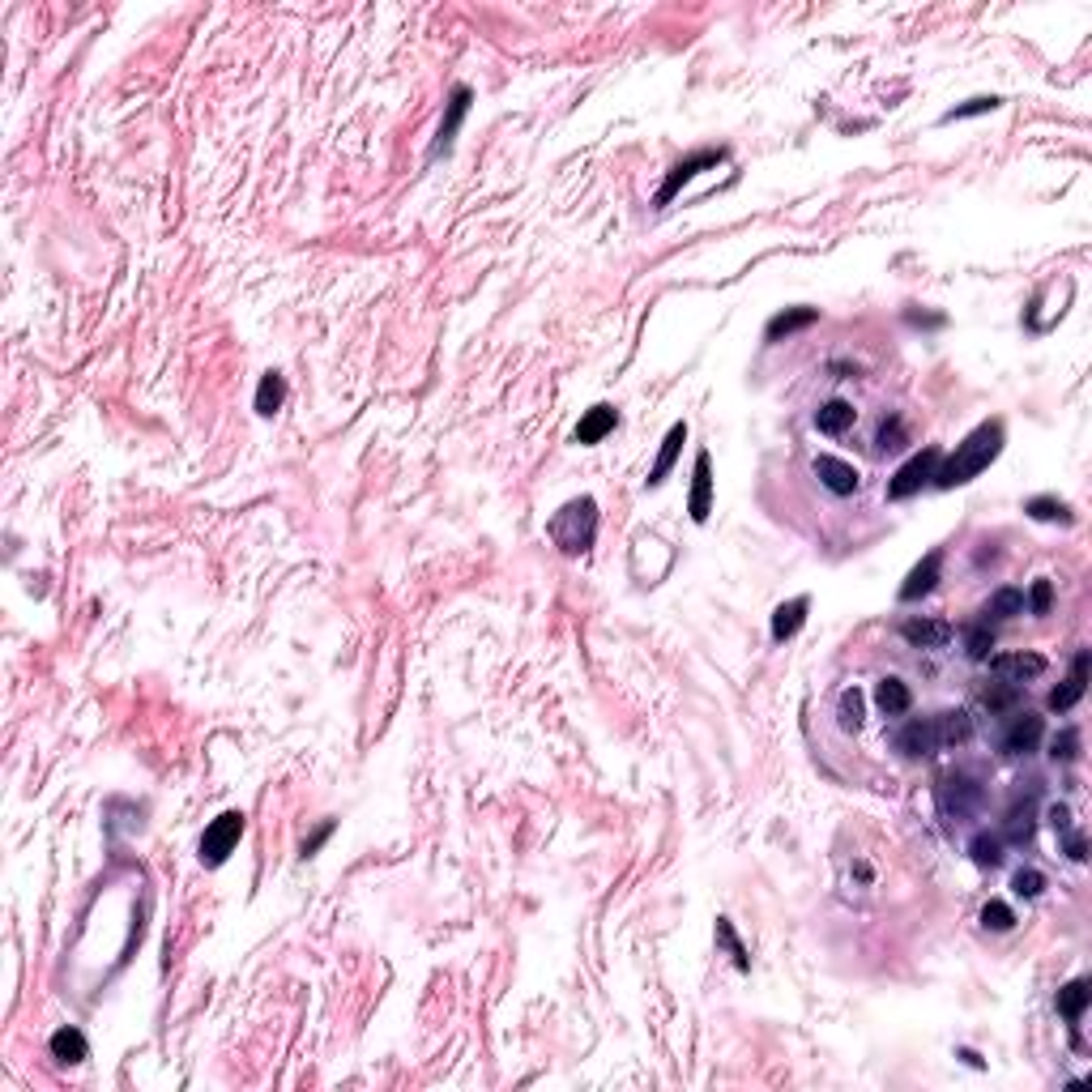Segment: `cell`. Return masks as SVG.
Returning <instances> with one entry per match:
<instances>
[{
	"label": "cell",
	"mask_w": 1092,
	"mask_h": 1092,
	"mask_svg": "<svg viewBox=\"0 0 1092 1092\" xmlns=\"http://www.w3.org/2000/svg\"><path fill=\"white\" fill-rule=\"evenodd\" d=\"M998 453H1003V422L991 418V422H982V427H973L965 440L956 444L952 457H939V470H934V486H939V491H952V486L973 482Z\"/></svg>",
	"instance_id": "obj_1"
},
{
	"label": "cell",
	"mask_w": 1092,
	"mask_h": 1092,
	"mask_svg": "<svg viewBox=\"0 0 1092 1092\" xmlns=\"http://www.w3.org/2000/svg\"><path fill=\"white\" fill-rule=\"evenodd\" d=\"M550 538L563 555H585L598 538V504L589 495L568 499L555 517H550Z\"/></svg>",
	"instance_id": "obj_2"
},
{
	"label": "cell",
	"mask_w": 1092,
	"mask_h": 1092,
	"mask_svg": "<svg viewBox=\"0 0 1092 1092\" xmlns=\"http://www.w3.org/2000/svg\"><path fill=\"white\" fill-rule=\"evenodd\" d=\"M982 803H986V790H982L978 777L960 773V768L939 777V806H943L947 819H973L982 811Z\"/></svg>",
	"instance_id": "obj_3"
},
{
	"label": "cell",
	"mask_w": 1092,
	"mask_h": 1092,
	"mask_svg": "<svg viewBox=\"0 0 1092 1092\" xmlns=\"http://www.w3.org/2000/svg\"><path fill=\"white\" fill-rule=\"evenodd\" d=\"M239 837H243V815L239 811H223L210 828H205V837H201V863L205 867H223L226 858L235 854Z\"/></svg>",
	"instance_id": "obj_4"
},
{
	"label": "cell",
	"mask_w": 1092,
	"mask_h": 1092,
	"mask_svg": "<svg viewBox=\"0 0 1092 1092\" xmlns=\"http://www.w3.org/2000/svg\"><path fill=\"white\" fill-rule=\"evenodd\" d=\"M939 448H922V453H914L905 461L901 470L892 474V482H888V499H909V495H918L922 486H931L934 482V470H939Z\"/></svg>",
	"instance_id": "obj_5"
},
{
	"label": "cell",
	"mask_w": 1092,
	"mask_h": 1092,
	"mask_svg": "<svg viewBox=\"0 0 1092 1092\" xmlns=\"http://www.w3.org/2000/svg\"><path fill=\"white\" fill-rule=\"evenodd\" d=\"M726 159V150H700V154H691V159H683V162H674L671 166V175L662 179V188H658V197H653V205H671L674 197H678V188L683 184H691V179H696L700 171H709V166H717Z\"/></svg>",
	"instance_id": "obj_6"
},
{
	"label": "cell",
	"mask_w": 1092,
	"mask_h": 1092,
	"mask_svg": "<svg viewBox=\"0 0 1092 1092\" xmlns=\"http://www.w3.org/2000/svg\"><path fill=\"white\" fill-rule=\"evenodd\" d=\"M1046 739V722L1037 713H1016L1003 730V739H998V751L1003 755H1033L1037 747H1042Z\"/></svg>",
	"instance_id": "obj_7"
},
{
	"label": "cell",
	"mask_w": 1092,
	"mask_h": 1092,
	"mask_svg": "<svg viewBox=\"0 0 1092 1092\" xmlns=\"http://www.w3.org/2000/svg\"><path fill=\"white\" fill-rule=\"evenodd\" d=\"M896 751L909 755V760H922V755L943 751L939 747V730H934V717H909V722L896 730Z\"/></svg>",
	"instance_id": "obj_8"
},
{
	"label": "cell",
	"mask_w": 1092,
	"mask_h": 1092,
	"mask_svg": "<svg viewBox=\"0 0 1092 1092\" xmlns=\"http://www.w3.org/2000/svg\"><path fill=\"white\" fill-rule=\"evenodd\" d=\"M991 662V671H995V678H1003V683H1033V678H1042L1046 674V658L1042 653H995V658H986Z\"/></svg>",
	"instance_id": "obj_9"
},
{
	"label": "cell",
	"mask_w": 1092,
	"mask_h": 1092,
	"mask_svg": "<svg viewBox=\"0 0 1092 1092\" xmlns=\"http://www.w3.org/2000/svg\"><path fill=\"white\" fill-rule=\"evenodd\" d=\"M470 98H474L470 86H457L453 95H448V111H444L440 128H435V141H431V159H440V154L453 150L457 128H461V120H466V111H470Z\"/></svg>",
	"instance_id": "obj_10"
},
{
	"label": "cell",
	"mask_w": 1092,
	"mask_h": 1092,
	"mask_svg": "<svg viewBox=\"0 0 1092 1092\" xmlns=\"http://www.w3.org/2000/svg\"><path fill=\"white\" fill-rule=\"evenodd\" d=\"M687 512H691V521H696V525H704V521H709V512H713V457L709 453H696Z\"/></svg>",
	"instance_id": "obj_11"
},
{
	"label": "cell",
	"mask_w": 1092,
	"mask_h": 1092,
	"mask_svg": "<svg viewBox=\"0 0 1092 1092\" xmlns=\"http://www.w3.org/2000/svg\"><path fill=\"white\" fill-rule=\"evenodd\" d=\"M1088 662H1092V653L1080 649V653H1075V662H1071V674L1062 678V687L1050 691V709H1055V713H1067V709L1080 704V696L1088 691Z\"/></svg>",
	"instance_id": "obj_12"
},
{
	"label": "cell",
	"mask_w": 1092,
	"mask_h": 1092,
	"mask_svg": "<svg viewBox=\"0 0 1092 1092\" xmlns=\"http://www.w3.org/2000/svg\"><path fill=\"white\" fill-rule=\"evenodd\" d=\"M901 636L909 640L914 649H943L952 640V623L947 619H931V614H914V619L901 623Z\"/></svg>",
	"instance_id": "obj_13"
},
{
	"label": "cell",
	"mask_w": 1092,
	"mask_h": 1092,
	"mask_svg": "<svg viewBox=\"0 0 1092 1092\" xmlns=\"http://www.w3.org/2000/svg\"><path fill=\"white\" fill-rule=\"evenodd\" d=\"M811 470H815V479L828 486L832 495H854L858 486H863V479H858V470L850 466V461H841V457H815L811 461Z\"/></svg>",
	"instance_id": "obj_14"
},
{
	"label": "cell",
	"mask_w": 1092,
	"mask_h": 1092,
	"mask_svg": "<svg viewBox=\"0 0 1092 1092\" xmlns=\"http://www.w3.org/2000/svg\"><path fill=\"white\" fill-rule=\"evenodd\" d=\"M939 576H943V550H931V555L922 559L918 568L905 576V585H901V602H918V598L934 594V585H939Z\"/></svg>",
	"instance_id": "obj_15"
},
{
	"label": "cell",
	"mask_w": 1092,
	"mask_h": 1092,
	"mask_svg": "<svg viewBox=\"0 0 1092 1092\" xmlns=\"http://www.w3.org/2000/svg\"><path fill=\"white\" fill-rule=\"evenodd\" d=\"M934 717V730H939V747L952 751V747H965L973 739V717L965 709H939L931 713Z\"/></svg>",
	"instance_id": "obj_16"
},
{
	"label": "cell",
	"mask_w": 1092,
	"mask_h": 1092,
	"mask_svg": "<svg viewBox=\"0 0 1092 1092\" xmlns=\"http://www.w3.org/2000/svg\"><path fill=\"white\" fill-rule=\"evenodd\" d=\"M619 427V410L614 406H594V410H585V418L576 422V444H602L607 440V435Z\"/></svg>",
	"instance_id": "obj_17"
},
{
	"label": "cell",
	"mask_w": 1092,
	"mask_h": 1092,
	"mask_svg": "<svg viewBox=\"0 0 1092 1092\" xmlns=\"http://www.w3.org/2000/svg\"><path fill=\"white\" fill-rule=\"evenodd\" d=\"M875 704H879L883 717H905L909 709H914V691H909L905 678L888 674V678H879V683H875Z\"/></svg>",
	"instance_id": "obj_18"
},
{
	"label": "cell",
	"mask_w": 1092,
	"mask_h": 1092,
	"mask_svg": "<svg viewBox=\"0 0 1092 1092\" xmlns=\"http://www.w3.org/2000/svg\"><path fill=\"white\" fill-rule=\"evenodd\" d=\"M806 610H811V602H806V598L781 602V607L773 610V640H777V645H786L790 636H799V632H803V623H806Z\"/></svg>",
	"instance_id": "obj_19"
},
{
	"label": "cell",
	"mask_w": 1092,
	"mask_h": 1092,
	"mask_svg": "<svg viewBox=\"0 0 1092 1092\" xmlns=\"http://www.w3.org/2000/svg\"><path fill=\"white\" fill-rule=\"evenodd\" d=\"M1059 1016L1062 1020H1071V1024H1080L1084 1020V1011H1088V1003H1092V982L1088 978H1075V982H1067L1059 991Z\"/></svg>",
	"instance_id": "obj_20"
},
{
	"label": "cell",
	"mask_w": 1092,
	"mask_h": 1092,
	"mask_svg": "<svg viewBox=\"0 0 1092 1092\" xmlns=\"http://www.w3.org/2000/svg\"><path fill=\"white\" fill-rule=\"evenodd\" d=\"M854 418H858V410L845 402V397H832V402H824L815 410V427L824 435H845L854 427Z\"/></svg>",
	"instance_id": "obj_21"
},
{
	"label": "cell",
	"mask_w": 1092,
	"mask_h": 1092,
	"mask_svg": "<svg viewBox=\"0 0 1092 1092\" xmlns=\"http://www.w3.org/2000/svg\"><path fill=\"white\" fill-rule=\"evenodd\" d=\"M683 440H687V422H674V427L666 431L662 453H658V461H653V470H649V486H662V482H666V474H671L674 461H678V448H683Z\"/></svg>",
	"instance_id": "obj_22"
},
{
	"label": "cell",
	"mask_w": 1092,
	"mask_h": 1092,
	"mask_svg": "<svg viewBox=\"0 0 1092 1092\" xmlns=\"http://www.w3.org/2000/svg\"><path fill=\"white\" fill-rule=\"evenodd\" d=\"M815 320H819V307H790V312H777L773 320H768L764 338L781 342V338H790V333H799V329H811Z\"/></svg>",
	"instance_id": "obj_23"
},
{
	"label": "cell",
	"mask_w": 1092,
	"mask_h": 1092,
	"mask_svg": "<svg viewBox=\"0 0 1092 1092\" xmlns=\"http://www.w3.org/2000/svg\"><path fill=\"white\" fill-rule=\"evenodd\" d=\"M47 1050H51V1059H60V1062H86V1059H90L86 1033L73 1029V1024H69V1029H56V1033H51Z\"/></svg>",
	"instance_id": "obj_24"
},
{
	"label": "cell",
	"mask_w": 1092,
	"mask_h": 1092,
	"mask_svg": "<svg viewBox=\"0 0 1092 1092\" xmlns=\"http://www.w3.org/2000/svg\"><path fill=\"white\" fill-rule=\"evenodd\" d=\"M982 614H986V619H1016V614H1024V589H1016V585L995 589Z\"/></svg>",
	"instance_id": "obj_25"
},
{
	"label": "cell",
	"mask_w": 1092,
	"mask_h": 1092,
	"mask_svg": "<svg viewBox=\"0 0 1092 1092\" xmlns=\"http://www.w3.org/2000/svg\"><path fill=\"white\" fill-rule=\"evenodd\" d=\"M969 858H973V863H978L982 870L1003 867V837H995V832H978V837L969 841Z\"/></svg>",
	"instance_id": "obj_26"
},
{
	"label": "cell",
	"mask_w": 1092,
	"mask_h": 1092,
	"mask_svg": "<svg viewBox=\"0 0 1092 1092\" xmlns=\"http://www.w3.org/2000/svg\"><path fill=\"white\" fill-rule=\"evenodd\" d=\"M287 402V380L278 376V371H265L261 384H256V415H274V410Z\"/></svg>",
	"instance_id": "obj_27"
},
{
	"label": "cell",
	"mask_w": 1092,
	"mask_h": 1092,
	"mask_svg": "<svg viewBox=\"0 0 1092 1092\" xmlns=\"http://www.w3.org/2000/svg\"><path fill=\"white\" fill-rule=\"evenodd\" d=\"M991 649H995V627H991V619L969 623V627H965V658H969V662H986V658H991Z\"/></svg>",
	"instance_id": "obj_28"
},
{
	"label": "cell",
	"mask_w": 1092,
	"mask_h": 1092,
	"mask_svg": "<svg viewBox=\"0 0 1092 1092\" xmlns=\"http://www.w3.org/2000/svg\"><path fill=\"white\" fill-rule=\"evenodd\" d=\"M1024 512H1029L1033 521H1059V525H1071V521H1075L1071 508L1062 504V499H1055V495H1037V499H1029V504H1024Z\"/></svg>",
	"instance_id": "obj_29"
},
{
	"label": "cell",
	"mask_w": 1092,
	"mask_h": 1092,
	"mask_svg": "<svg viewBox=\"0 0 1092 1092\" xmlns=\"http://www.w3.org/2000/svg\"><path fill=\"white\" fill-rule=\"evenodd\" d=\"M1007 841L1011 845H1029L1033 841V803H1024V811H1020V806H1011V811H1007Z\"/></svg>",
	"instance_id": "obj_30"
},
{
	"label": "cell",
	"mask_w": 1092,
	"mask_h": 1092,
	"mask_svg": "<svg viewBox=\"0 0 1092 1092\" xmlns=\"http://www.w3.org/2000/svg\"><path fill=\"white\" fill-rule=\"evenodd\" d=\"M982 700H986V709H991V713H1007V709H1016L1020 687H1016V683H1003V678H998V683H991V687L982 691Z\"/></svg>",
	"instance_id": "obj_31"
},
{
	"label": "cell",
	"mask_w": 1092,
	"mask_h": 1092,
	"mask_svg": "<svg viewBox=\"0 0 1092 1092\" xmlns=\"http://www.w3.org/2000/svg\"><path fill=\"white\" fill-rule=\"evenodd\" d=\"M837 717H841V730H863V691L845 687L841 704H837Z\"/></svg>",
	"instance_id": "obj_32"
},
{
	"label": "cell",
	"mask_w": 1092,
	"mask_h": 1092,
	"mask_svg": "<svg viewBox=\"0 0 1092 1092\" xmlns=\"http://www.w3.org/2000/svg\"><path fill=\"white\" fill-rule=\"evenodd\" d=\"M905 444H909V440H905V422L896 418V415L883 418V422H879V435H875V448H879V453H901Z\"/></svg>",
	"instance_id": "obj_33"
},
{
	"label": "cell",
	"mask_w": 1092,
	"mask_h": 1092,
	"mask_svg": "<svg viewBox=\"0 0 1092 1092\" xmlns=\"http://www.w3.org/2000/svg\"><path fill=\"white\" fill-rule=\"evenodd\" d=\"M1011 888H1016V896H1024V901H1037V896L1046 892V875L1042 870H1016V879H1011Z\"/></svg>",
	"instance_id": "obj_34"
},
{
	"label": "cell",
	"mask_w": 1092,
	"mask_h": 1092,
	"mask_svg": "<svg viewBox=\"0 0 1092 1092\" xmlns=\"http://www.w3.org/2000/svg\"><path fill=\"white\" fill-rule=\"evenodd\" d=\"M982 927L986 931H1011L1016 927V914H1011V905H1003V901H991L982 909Z\"/></svg>",
	"instance_id": "obj_35"
},
{
	"label": "cell",
	"mask_w": 1092,
	"mask_h": 1092,
	"mask_svg": "<svg viewBox=\"0 0 1092 1092\" xmlns=\"http://www.w3.org/2000/svg\"><path fill=\"white\" fill-rule=\"evenodd\" d=\"M717 939H722V943L730 947V952H735V965H739L742 973L751 969V960H747V947L739 943V934H735V927H730V918H717Z\"/></svg>",
	"instance_id": "obj_36"
},
{
	"label": "cell",
	"mask_w": 1092,
	"mask_h": 1092,
	"mask_svg": "<svg viewBox=\"0 0 1092 1092\" xmlns=\"http://www.w3.org/2000/svg\"><path fill=\"white\" fill-rule=\"evenodd\" d=\"M1050 755H1055V760H1075V755H1080V730H1062V735H1055V742H1050Z\"/></svg>",
	"instance_id": "obj_37"
},
{
	"label": "cell",
	"mask_w": 1092,
	"mask_h": 1092,
	"mask_svg": "<svg viewBox=\"0 0 1092 1092\" xmlns=\"http://www.w3.org/2000/svg\"><path fill=\"white\" fill-rule=\"evenodd\" d=\"M1050 607H1055V585H1050V581H1037V585L1029 589V598H1024V610L1050 614Z\"/></svg>",
	"instance_id": "obj_38"
},
{
	"label": "cell",
	"mask_w": 1092,
	"mask_h": 1092,
	"mask_svg": "<svg viewBox=\"0 0 1092 1092\" xmlns=\"http://www.w3.org/2000/svg\"><path fill=\"white\" fill-rule=\"evenodd\" d=\"M998 107V98L991 95V98H969L965 107H952V111H943V124H952V120H969V115H982V111H995Z\"/></svg>",
	"instance_id": "obj_39"
},
{
	"label": "cell",
	"mask_w": 1092,
	"mask_h": 1092,
	"mask_svg": "<svg viewBox=\"0 0 1092 1092\" xmlns=\"http://www.w3.org/2000/svg\"><path fill=\"white\" fill-rule=\"evenodd\" d=\"M1050 824H1055V832H1062V837H1067V832H1071V811H1067L1062 803L1050 806Z\"/></svg>",
	"instance_id": "obj_40"
},
{
	"label": "cell",
	"mask_w": 1092,
	"mask_h": 1092,
	"mask_svg": "<svg viewBox=\"0 0 1092 1092\" xmlns=\"http://www.w3.org/2000/svg\"><path fill=\"white\" fill-rule=\"evenodd\" d=\"M329 837H333V824H320V832H316V837H312V841H303V858H312V854H316V850H320V845H325Z\"/></svg>",
	"instance_id": "obj_41"
}]
</instances>
